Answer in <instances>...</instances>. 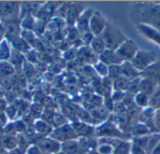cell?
Returning <instances> with one entry per match:
<instances>
[{
    "instance_id": "cell-21",
    "label": "cell",
    "mask_w": 160,
    "mask_h": 154,
    "mask_svg": "<svg viewBox=\"0 0 160 154\" xmlns=\"http://www.w3.org/2000/svg\"><path fill=\"white\" fill-rule=\"evenodd\" d=\"M95 70L98 73V76H100L101 78H107L108 77V73H109V66L106 65L105 64H103L102 62L98 61L96 65H95Z\"/></svg>"
},
{
    "instance_id": "cell-29",
    "label": "cell",
    "mask_w": 160,
    "mask_h": 154,
    "mask_svg": "<svg viewBox=\"0 0 160 154\" xmlns=\"http://www.w3.org/2000/svg\"><path fill=\"white\" fill-rule=\"evenodd\" d=\"M147 24H148V23H147ZM149 25H151V26L155 27L157 30H158V31L160 32V17L159 18H158L157 20L153 21L152 22H150V23H149Z\"/></svg>"
},
{
    "instance_id": "cell-11",
    "label": "cell",
    "mask_w": 160,
    "mask_h": 154,
    "mask_svg": "<svg viewBox=\"0 0 160 154\" xmlns=\"http://www.w3.org/2000/svg\"><path fill=\"white\" fill-rule=\"evenodd\" d=\"M109 115H110V111L104 106L97 107L96 108H93L91 110L92 118L99 122H102V121L106 122L105 120L109 117Z\"/></svg>"
},
{
    "instance_id": "cell-3",
    "label": "cell",
    "mask_w": 160,
    "mask_h": 154,
    "mask_svg": "<svg viewBox=\"0 0 160 154\" xmlns=\"http://www.w3.org/2000/svg\"><path fill=\"white\" fill-rule=\"evenodd\" d=\"M138 51V45L130 39H126L122 43V45L115 51V52L123 62H130Z\"/></svg>"
},
{
    "instance_id": "cell-13",
    "label": "cell",
    "mask_w": 160,
    "mask_h": 154,
    "mask_svg": "<svg viewBox=\"0 0 160 154\" xmlns=\"http://www.w3.org/2000/svg\"><path fill=\"white\" fill-rule=\"evenodd\" d=\"M130 80L124 77H120L112 81V91H119L127 93V90L128 88Z\"/></svg>"
},
{
    "instance_id": "cell-28",
    "label": "cell",
    "mask_w": 160,
    "mask_h": 154,
    "mask_svg": "<svg viewBox=\"0 0 160 154\" xmlns=\"http://www.w3.org/2000/svg\"><path fill=\"white\" fill-rule=\"evenodd\" d=\"M153 122H154L156 127L160 131V109L156 111V115H155V117H154Z\"/></svg>"
},
{
    "instance_id": "cell-19",
    "label": "cell",
    "mask_w": 160,
    "mask_h": 154,
    "mask_svg": "<svg viewBox=\"0 0 160 154\" xmlns=\"http://www.w3.org/2000/svg\"><path fill=\"white\" fill-rule=\"evenodd\" d=\"M149 133V128L142 123H137L133 127V135L136 136V137H145Z\"/></svg>"
},
{
    "instance_id": "cell-1",
    "label": "cell",
    "mask_w": 160,
    "mask_h": 154,
    "mask_svg": "<svg viewBox=\"0 0 160 154\" xmlns=\"http://www.w3.org/2000/svg\"><path fill=\"white\" fill-rule=\"evenodd\" d=\"M100 36L104 41L106 50L110 51H116L127 39L119 29L108 22Z\"/></svg>"
},
{
    "instance_id": "cell-6",
    "label": "cell",
    "mask_w": 160,
    "mask_h": 154,
    "mask_svg": "<svg viewBox=\"0 0 160 154\" xmlns=\"http://www.w3.org/2000/svg\"><path fill=\"white\" fill-rule=\"evenodd\" d=\"M137 28L144 36L160 46V32L158 30L147 23H139L137 25Z\"/></svg>"
},
{
    "instance_id": "cell-23",
    "label": "cell",
    "mask_w": 160,
    "mask_h": 154,
    "mask_svg": "<svg viewBox=\"0 0 160 154\" xmlns=\"http://www.w3.org/2000/svg\"><path fill=\"white\" fill-rule=\"evenodd\" d=\"M127 94L124 93V92H119V91H112V99L113 100L114 103H117V102H122L125 97H126Z\"/></svg>"
},
{
    "instance_id": "cell-4",
    "label": "cell",
    "mask_w": 160,
    "mask_h": 154,
    "mask_svg": "<svg viewBox=\"0 0 160 154\" xmlns=\"http://www.w3.org/2000/svg\"><path fill=\"white\" fill-rule=\"evenodd\" d=\"M97 136L103 138H117L122 137L124 136V133L118 129L115 123H113L112 121H106L103 123H101L96 131Z\"/></svg>"
},
{
    "instance_id": "cell-10",
    "label": "cell",
    "mask_w": 160,
    "mask_h": 154,
    "mask_svg": "<svg viewBox=\"0 0 160 154\" xmlns=\"http://www.w3.org/2000/svg\"><path fill=\"white\" fill-rule=\"evenodd\" d=\"M121 68H122V77L128 79V80H132L141 77V73L132 65L130 62H124L121 65Z\"/></svg>"
},
{
    "instance_id": "cell-27",
    "label": "cell",
    "mask_w": 160,
    "mask_h": 154,
    "mask_svg": "<svg viewBox=\"0 0 160 154\" xmlns=\"http://www.w3.org/2000/svg\"><path fill=\"white\" fill-rule=\"evenodd\" d=\"M131 154H145V151L142 149L140 146H138L135 143L131 144V150H130Z\"/></svg>"
},
{
    "instance_id": "cell-2",
    "label": "cell",
    "mask_w": 160,
    "mask_h": 154,
    "mask_svg": "<svg viewBox=\"0 0 160 154\" xmlns=\"http://www.w3.org/2000/svg\"><path fill=\"white\" fill-rule=\"evenodd\" d=\"M155 62H157V60H156V56L154 52L142 51V50H139V51L136 53L134 58L130 61L132 65L140 73L143 72L150 65H152Z\"/></svg>"
},
{
    "instance_id": "cell-20",
    "label": "cell",
    "mask_w": 160,
    "mask_h": 154,
    "mask_svg": "<svg viewBox=\"0 0 160 154\" xmlns=\"http://www.w3.org/2000/svg\"><path fill=\"white\" fill-rule=\"evenodd\" d=\"M122 77V68L121 65H110L109 66V73H108V78L111 79L112 81L115 80L116 79Z\"/></svg>"
},
{
    "instance_id": "cell-25",
    "label": "cell",
    "mask_w": 160,
    "mask_h": 154,
    "mask_svg": "<svg viewBox=\"0 0 160 154\" xmlns=\"http://www.w3.org/2000/svg\"><path fill=\"white\" fill-rule=\"evenodd\" d=\"M127 110V107L126 105L124 104V102H117V103H114V108H113V111L116 112L117 114L121 115V114H124Z\"/></svg>"
},
{
    "instance_id": "cell-16",
    "label": "cell",
    "mask_w": 160,
    "mask_h": 154,
    "mask_svg": "<svg viewBox=\"0 0 160 154\" xmlns=\"http://www.w3.org/2000/svg\"><path fill=\"white\" fill-rule=\"evenodd\" d=\"M133 100H134V103L137 107L139 108H147L148 105H149V96L145 95L144 94H142V93H138L137 94L134 95L133 97Z\"/></svg>"
},
{
    "instance_id": "cell-31",
    "label": "cell",
    "mask_w": 160,
    "mask_h": 154,
    "mask_svg": "<svg viewBox=\"0 0 160 154\" xmlns=\"http://www.w3.org/2000/svg\"><path fill=\"white\" fill-rule=\"evenodd\" d=\"M90 154H100V153H98V152H91V153Z\"/></svg>"
},
{
    "instance_id": "cell-12",
    "label": "cell",
    "mask_w": 160,
    "mask_h": 154,
    "mask_svg": "<svg viewBox=\"0 0 160 154\" xmlns=\"http://www.w3.org/2000/svg\"><path fill=\"white\" fill-rule=\"evenodd\" d=\"M90 47L92 51L98 55H100L102 52L106 51V47L101 36H94L90 43Z\"/></svg>"
},
{
    "instance_id": "cell-15",
    "label": "cell",
    "mask_w": 160,
    "mask_h": 154,
    "mask_svg": "<svg viewBox=\"0 0 160 154\" xmlns=\"http://www.w3.org/2000/svg\"><path fill=\"white\" fill-rule=\"evenodd\" d=\"M148 107L154 108L155 110L160 109V86L157 88L154 94L149 96V105Z\"/></svg>"
},
{
    "instance_id": "cell-26",
    "label": "cell",
    "mask_w": 160,
    "mask_h": 154,
    "mask_svg": "<svg viewBox=\"0 0 160 154\" xmlns=\"http://www.w3.org/2000/svg\"><path fill=\"white\" fill-rule=\"evenodd\" d=\"M156 111H157V110H155L154 108H150V107H147V108H145L143 109L142 114H143V116H144L147 120H154V117H155V115H156Z\"/></svg>"
},
{
    "instance_id": "cell-22",
    "label": "cell",
    "mask_w": 160,
    "mask_h": 154,
    "mask_svg": "<svg viewBox=\"0 0 160 154\" xmlns=\"http://www.w3.org/2000/svg\"><path fill=\"white\" fill-rule=\"evenodd\" d=\"M113 150L114 148L112 145L107 144V143H100L97 149V152L100 154H112Z\"/></svg>"
},
{
    "instance_id": "cell-24",
    "label": "cell",
    "mask_w": 160,
    "mask_h": 154,
    "mask_svg": "<svg viewBox=\"0 0 160 154\" xmlns=\"http://www.w3.org/2000/svg\"><path fill=\"white\" fill-rule=\"evenodd\" d=\"M103 106H104L110 112L113 111L114 102H113V100L112 99L111 94H108V95L105 96V98H104V100H103Z\"/></svg>"
},
{
    "instance_id": "cell-8",
    "label": "cell",
    "mask_w": 160,
    "mask_h": 154,
    "mask_svg": "<svg viewBox=\"0 0 160 154\" xmlns=\"http://www.w3.org/2000/svg\"><path fill=\"white\" fill-rule=\"evenodd\" d=\"M99 61L102 62L103 64H105L108 66L114 65H121L124 63L120 59V57L117 55L115 51H110V50H106L104 52H102L99 55Z\"/></svg>"
},
{
    "instance_id": "cell-18",
    "label": "cell",
    "mask_w": 160,
    "mask_h": 154,
    "mask_svg": "<svg viewBox=\"0 0 160 154\" xmlns=\"http://www.w3.org/2000/svg\"><path fill=\"white\" fill-rule=\"evenodd\" d=\"M140 80H141V77L140 78H137L135 79H132L130 80L129 82V85H128V88L127 90V95H129V96H133L135 94H137L139 92H140Z\"/></svg>"
},
{
    "instance_id": "cell-5",
    "label": "cell",
    "mask_w": 160,
    "mask_h": 154,
    "mask_svg": "<svg viewBox=\"0 0 160 154\" xmlns=\"http://www.w3.org/2000/svg\"><path fill=\"white\" fill-rule=\"evenodd\" d=\"M106 25H107V22L104 17L98 11L93 12L89 21V32L94 36H100Z\"/></svg>"
},
{
    "instance_id": "cell-14",
    "label": "cell",
    "mask_w": 160,
    "mask_h": 154,
    "mask_svg": "<svg viewBox=\"0 0 160 154\" xmlns=\"http://www.w3.org/2000/svg\"><path fill=\"white\" fill-rule=\"evenodd\" d=\"M75 131L80 136H82L84 137H88L89 136H92L94 134V128L86 123H77V126L75 127Z\"/></svg>"
},
{
    "instance_id": "cell-7",
    "label": "cell",
    "mask_w": 160,
    "mask_h": 154,
    "mask_svg": "<svg viewBox=\"0 0 160 154\" xmlns=\"http://www.w3.org/2000/svg\"><path fill=\"white\" fill-rule=\"evenodd\" d=\"M142 78L149 79L155 81L157 84H160V62H155L152 65H150L147 69L141 73Z\"/></svg>"
},
{
    "instance_id": "cell-17",
    "label": "cell",
    "mask_w": 160,
    "mask_h": 154,
    "mask_svg": "<svg viewBox=\"0 0 160 154\" xmlns=\"http://www.w3.org/2000/svg\"><path fill=\"white\" fill-rule=\"evenodd\" d=\"M131 144L126 141H120L113 150L112 154H130Z\"/></svg>"
},
{
    "instance_id": "cell-30",
    "label": "cell",
    "mask_w": 160,
    "mask_h": 154,
    "mask_svg": "<svg viewBox=\"0 0 160 154\" xmlns=\"http://www.w3.org/2000/svg\"><path fill=\"white\" fill-rule=\"evenodd\" d=\"M152 154H160V142L158 144V146L155 148V150L153 151Z\"/></svg>"
},
{
    "instance_id": "cell-9",
    "label": "cell",
    "mask_w": 160,
    "mask_h": 154,
    "mask_svg": "<svg viewBox=\"0 0 160 154\" xmlns=\"http://www.w3.org/2000/svg\"><path fill=\"white\" fill-rule=\"evenodd\" d=\"M158 86L159 85L157 84L155 81L151 80L149 79H145V78H142L141 77V80H140V93L144 94L147 96H151Z\"/></svg>"
}]
</instances>
